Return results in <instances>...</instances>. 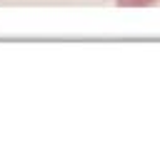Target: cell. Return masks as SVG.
<instances>
[{
    "instance_id": "cell-1",
    "label": "cell",
    "mask_w": 160,
    "mask_h": 150,
    "mask_svg": "<svg viewBox=\"0 0 160 150\" xmlns=\"http://www.w3.org/2000/svg\"><path fill=\"white\" fill-rule=\"evenodd\" d=\"M118 5H125V8H160V0H118Z\"/></svg>"
}]
</instances>
